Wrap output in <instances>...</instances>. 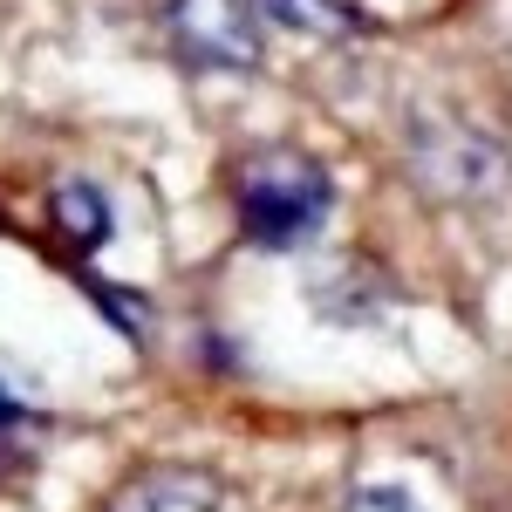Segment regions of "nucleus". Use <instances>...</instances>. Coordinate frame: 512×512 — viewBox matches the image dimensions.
Segmentation results:
<instances>
[{
    "label": "nucleus",
    "mask_w": 512,
    "mask_h": 512,
    "mask_svg": "<svg viewBox=\"0 0 512 512\" xmlns=\"http://www.w3.org/2000/svg\"><path fill=\"white\" fill-rule=\"evenodd\" d=\"M239 233L267 253H294L328 226L335 212V178L308 151H253L233 178Z\"/></svg>",
    "instance_id": "obj_1"
},
{
    "label": "nucleus",
    "mask_w": 512,
    "mask_h": 512,
    "mask_svg": "<svg viewBox=\"0 0 512 512\" xmlns=\"http://www.w3.org/2000/svg\"><path fill=\"white\" fill-rule=\"evenodd\" d=\"M410 171H417V185L437 198H485L506 185V151H499V137L492 130H478L472 117H458V110H424V117L410 123Z\"/></svg>",
    "instance_id": "obj_2"
},
{
    "label": "nucleus",
    "mask_w": 512,
    "mask_h": 512,
    "mask_svg": "<svg viewBox=\"0 0 512 512\" xmlns=\"http://www.w3.org/2000/svg\"><path fill=\"white\" fill-rule=\"evenodd\" d=\"M164 28H171V48L192 69H212V76L260 69V55H267L253 0H171L164 7Z\"/></svg>",
    "instance_id": "obj_3"
},
{
    "label": "nucleus",
    "mask_w": 512,
    "mask_h": 512,
    "mask_svg": "<svg viewBox=\"0 0 512 512\" xmlns=\"http://www.w3.org/2000/svg\"><path fill=\"white\" fill-rule=\"evenodd\" d=\"M226 485L205 465H144L103 499V512H219Z\"/></svg>",
    "instance_id": "obj_4"
},
{
    "label": "nucleus",
    "mask_w": 512,
    "mask_h": 512,
    "mask_svg": "<svg viewBox=\"0 0 512 512\" xmlns=\"http://www.w3.org/2000/svg\"><path fill=\"white\" fill-rule=\"evenodd\" d=\"M41 444H48V410H41L35 396H21L14 376L0 369V478L35 472Z\"/></svg>",
    "instance_id": "obj_5"
},
{
    "label": "nucleus",
    "mask_w": 512,
    "mask_h": 512,
    "mask_svg": "<svg viewBox=\"0 0 512 512\" xmlns=\"http://www.w3.org/2000/svg\"><path fill=\"white\" fill-rule=\"evenodd\" d=\"M253 14H260V28L301 41H349L362 28V14L349 0H253Z\"/></svg>",
    "instance_id": "obj_6"
},
{
    "label": "nucleus",
    "mask_w": 512,
    "mask_h": 512,
    "mask_svg": "<svg viewBox=\"0 0 512 512\" xmlns=\"http://www.w3.org/2000/svg\"><path fill=\"white\" fill-rule=\"evenodd\" d=\"M48 212H55V226H62V239H69L76 253H96V246L110 239V205L96 198V185H55Z\"/></svg>",
    "instance_id": "obj_7"
},
{
    "label": "nucleus",
    "mask_w": 512,
    "mask_h": 512,
    "mask_svg": "<svg viewBox=\"0 0 512 512\" xmlns=\"http://www.w3.org/2000/svg\"><path fill=\"white\" fill-rule=\"evenodd\" d=\"M342 512H424L403 485H355L349 499H342Z\"/></svg>",
    "instance_id": "obj_8"
}]
</instances>
